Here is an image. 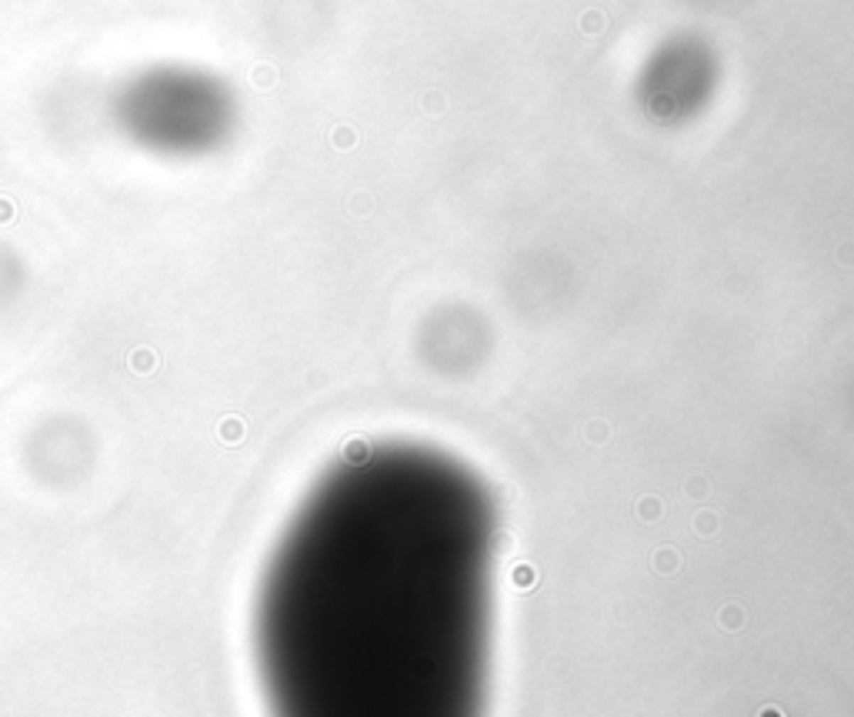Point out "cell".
<instances>
[{
	"instance_id": "obj_1",
	"label": "cell",
	"mask_w": 854,
	"mask_h": 717,
	"mask_svg": "<svg viewBox=\"0 0 854 717\" xmlns=\"http://www.w3.org/2000/svg\"><path fill=\"white\" fill-rule=\"evenodd\" d=\"M494 500L464 460L371 444L310 487L267 557V717H484Z\"/></svg>"
}]
</instances>
